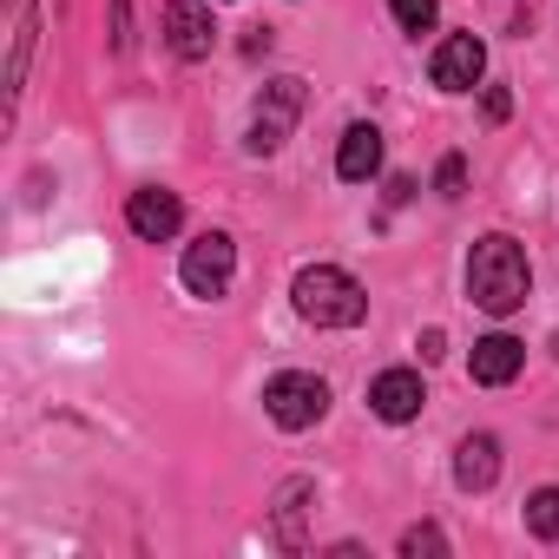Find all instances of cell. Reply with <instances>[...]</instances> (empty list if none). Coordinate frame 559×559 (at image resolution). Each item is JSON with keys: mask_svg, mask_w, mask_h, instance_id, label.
Segmentation results:
<instances>
[{"mask_svg": "<svg viewBox=\"0 0 559 559\" xmlns=\"http://www.w3.org/2000/svg\"><path fill=\"white\" fill-rule=\"evenodd\" d=\"M526 526H533L539 539H559V487H539V493L526 500Z\"/></svg>", "mask_w": 559, "mask_h": 559, "instance_id": "9a60e30c", "label": "cell"}, {"mask_svg": "<svg viewBox=\"0 0 559 559\" xmlns=\"http://www.w3.org/2000/svg\"><path fill=\"white\" fill-rule=\"evenodd\" d=\"M480 112H487V126H500V119L513 112V93H507V86H487V99H480Z\"/></svg>", "mask_w": 559, "mask_h": 559, "instance_id": "d6986e66", "label": "cell"}, {"mask_svg": "<svg viewBox=\"0 0 559 559\" xmlns=\"http://www.w3.org/2000/svg\"><path fill=\"white\" fill-rule=\"evenodd\" d=\"M297 119H304V80H270L250 112V152H276Z\"/></svg>", "mask_w": 559, "mask_h": 559, "instance_id": "277c9868", "label": "cell"}, {"mask_svg": "<svg viewBox=\"0 0 559 559\" xmlns=\"http://www.w3.org/2000/svg\"><path fill=\"white\" fill-rule=\"evenodd\" d=\"M165 40L178 60H204L217 47V21L204 14V0H165Z\"/></svg>", "mask_w": 559, "mask_h": 559, "instance_id": "8992f818", "label": "cell"}, {"mask_svg": "<svg viewBox=\"0 0 559 559\" xmlns=\"http://www.w3.org/2000/svg\"><path fill=\"white\" fill-rule=\"evenodd\" d=\"M454 480H461L467 493H487V487L500 480V441H493V435H467L461 454H454Z\"/></svg>", "mask_w": 559, "mask_h": 559, "instance_id": "30bf717a", "label": "cell"}, {"mask_svg": "<svg viewBox=\"0 0 559 559\" xmlns=\"http://www.w3.org/2000/svg\"><path fill=\"white\" fill-rule=\"evenodd\" d=\"M297 317L317 323V330H356V323L369 317V297H362V284H356L349 270L310 263V270L297 276Z\"/></svg>", "mask_w": 559, "mask_h": 559, "instance_id": "7a4b0ae2", "label": "cell"}, {"mask_svg": "<svg viewBox=\"0 0 559 559\" xmlns=\"http://www.w3.org/2000/svg\"><path fill=\"white\" fill-rule=\"evenodd\" d=\"M402 552H408V559H421V552H448V539H441V526H408V533H402Z\"/></svg>", "mask_w": 559, "mask_h": 559, "instance_id": "2e32d148", "label": "cell"}, {"mask_svg": "<svg viewBox=\"0 0 559 559\" xmlns=\"http://www.w3.org/2000/svg\"><path fill=\"white\" fill-rule=\"evenodd\" d=\"M428 73H435L441 93H467V86L487 73V47H480L474 34H454V40L435 47V67H428Z\"/></svg>", "mask_w": 559, "mask_h": 559, "instance_id": "52a82bcc", "label": "cell"}, {"mask_svg": "<svg viewBox=\"0 0 559 559\" xmlns=\"http://www.w3.org/2000/svg\"><path fill=\"white\" fill-rule=\"evenodd\" d=\"M376 165H382V132L376 126H349L343 132V152H336V171L349 185H362V178H376Z\"/></svg>", "mask_w": 559, "mask_h": 559, "instance_id": "7c38bea8", "label": "cell"}, {"mask_svg": "<svg viewBox=\"0 0 559 559\" xmlns=\"http://www.w3.org/2000/svg\"><path fill=\"white\" fill-rule=\"evenodd\" d=\"M467 290H474V304L487 310V317H513L520 304H526V290H533V270H526V250L513 243V237H480L474 243V257H467Z\"/></svg>", "mask_w": 559, "mask_h": 559, "instance_id": "6da1fadb", "label": "cell"}, {"mask_svg": "<svg viewBox=\"0 0 559 559\" xmlns=\"http://www.w3.org/2000/svg\"><path fill=\"white\" fill-rule=\"evenodd\" d=\"M395 21H402L408 34H428V27H435V0H395Z\"/></svg>", "mask_w": 559, "mask_h": 559, "instance_id": "e0dca14e", "label": "cell"}, {"mask_svg": "<svg viewBox=\"0 0 559 559\" xmlns=\"http://www.w3.org/2000/svg\"><path fill=\"white\" fill-rule=\"evenodd\" d=\"M27 47H34V0H14V53H8V93L27 80Z\"/></svg>", "mask_w": 559, "mask_h": 559, "instance_id": "5bb4252c", "label": "cell"}, {"mask_svg": "<svg viewBox=\"0 0 559 559\" xmlns=\"http://www.w3.org/2000/svg\"><path fill=\"white\" fill-rule=\"evenodd\" d=\"M461 185H467V158H441L435 191H441V198H461Z\"/></svg>", "mask_w": 559, "mask_h": 559, "instance_id": "ac0fdd59", "label": "cell"}, {"mask_svg": "<svg viewBox=\"0 0 559 559\" xmlns=\"http://www.w3.org/2000/svg\"><path fill=\"white\" fill-rule=\"evenodd\" d=\"M126 224L145 237V243H165L178 224H185V204L171 198V191H158V185H145V191H132L126 198Z\"/></svg>", "mask_w": 559, "mask_h": 559, "instance_id": "ba28073f", "label": "cell"}, {"mask_svg": "<svg viewBox=\"0 0 559 559\" xmlns=\"http://www.w3.org/2000/svg\"><path fill=\"white\" fill-rule=\"evenodd\" d=\"M421 402H428V395H421V376H415V369H389V376L369 382V408H376L382 421H415Z\"/></svg>", "mask_w": 559, "mask_h": 559, "instance_id": "9c48e42d", "label": "cell"}, {"mask_svg": "<svg viewBox=\"0 0 559 559\" xmlns=\"http://www.w3.org/2000/svg\"><path fill=\"white\" fill-rule=\"evenodd\" d=\"M263 408H270V421L276 428H310V421H323V408H330V389L317 382V376H270L263 382Z\"/></svg>", "mask_w": 559, "mask_h": 559, "instance_id": "3957f363", "label": "cell"}, {"mask_svg": "<svg viewBox=\"0 0 559 559\" xmlns=\"http://www.w3.org/2000/svg\"><path fill=\"white\" fill-rule=\"evenodd\" d=\"M317 500V487L310 480H290L284 493H276V539H284L290 552H304V507Z\"/></svg>", "mask_w": 559, "mask_h": 559, "instance_id": "4fadbf2b", "label": "cell"}, {"mask_svg": "<svg viewBox=\"0 0 559 559\" xmlns=\"http://www.w3.org/2000/svg\"><path fill=\"white\" fill-rule=\"evenodd\" d=\"M230 270H237V243L224 230H204L191 250H185V290L191 297H224L230 290Z\"/></svg>", "mask_w": 559, "mask_h": 559, "instance_id": "5b68a950", "label": "cell"}, {"mask_svg": "<svg viewBox=\"0 0 559 559\" xmlns=\"http://www.w3.org/2000/svg\"><path fill=\"white\" fill-rule=\"evenodd\" d=\"M520 362H526V349L513 336H480L474 343V382H487V389H507L520 376Z\"/></svg>", "mask_w": 559, "mask_h": 559, "instance_id": "8fae6325", "label": "cell"}]
</instances>
